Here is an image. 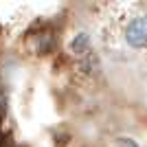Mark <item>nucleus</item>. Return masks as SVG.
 Returning <instances> with one entry per match:
<instances>
[{
	"mask_svg": "<svg viewBox=\"0 0 147 147\" xmlns=\"http://www.w3.org/2000/svg\"><path fill=\"white\" fill-rule=\"evenodd\" d=\"M68 51H70L73 55H77V57H84V55H88V53H92V40H90V35L84 33V31L75 33V35L68 40Z\"/></svg>",
	"mask_w": 147,
	"mask_h": 147,
	"instance_id": "nucleus-2",
	"label": "nucleus"
},
{
	"mask_svg": "<svg viewBox=\"0 0 147 147\" xmlns=\"http://www.w3.org/2000/svg\"><path fill=\"white\" fill-rule=\"evenodd\" d=\"M125 42L132 49H145L147 46V18L138 16L132 18L125 26Z\"/></svg>",
	"mask_w": 147,
	"mask_h": 147,
	"instance_id": "nucleus-1",
	"label": "nucleus"
},
{
	"mask_svg": "<svg viewBox=\"0 0 147 147\" xmlns=\"http://www.w3.org/2000/svg\"><path fill=\"white\" fill-rule=\"evenodd\" d=\"M119 147H141L134 138H127V136H121L119 138Z\"/></svg>",
	"mask_w": 147,
	"mask_h": 147,
	"instance_id": "nucleus-3",
	"label": "nucleus"
}]
</instances>
